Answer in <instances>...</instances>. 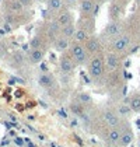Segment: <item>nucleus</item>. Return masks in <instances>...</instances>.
Instances as JSON below:
<instances>
[{
    "label": "nucleus",
    "mask_w": 140,
    "mask_h": 147,
    "mask_svg": "<svg viewBox=\"0 0 140 147\" xmlns=\"http://www.w3.org/2000/svg\"><path fill=\"white\" fill-rule=\"evenodd\" d=\"M119 130H120V137H119V143L118 147H128L133 143L135 140V135L132 130V126L123 119L122 123L119 125Z\"/></svg>",
    "instance_id": "obj_6"
},
{
    "label": "nucleus",
    "mask_w": 140,
    "mask_h": 147,
    "mask_svg": "<svg viewBox=\"0 0 140 147\" xmlns=\"http://www.w3.org/2000/svg\"><path fill=\"white\" fill-rule=\"evenodd\" d=\"M77 27V25H76ZM88 36L90 34L87 32V31H84L83 28H76V32H74V36H73V39L71 41H76V42H80V44H84L87 39H88Z\"/></svg>",
    "instance_id": "obj_23"
},
{
    "label": "nucleus",
    "mask_w": 140,
    "mask_h": 147,
    "mask_svg": "<svg viewBox=\"0 0 140 147\" xmlns=\"http://www.w3.org/2000/svg\"><path fill=\"white\" fill-rule=\"evenodd\" d=\"M70 44H71V39L65 38V36H62V35H59L58 38L52 42L53 49H55V51H58L59 53L67 52V51H69V48H70Z\"/></svg>",
    "instance_id": "obj_16"
},
{
    "label": "nucleus",
    "mask_w": 140,
    "mask_h": 147,
    "mask_svg": "<svg viewBox=\"0 0 140 147\" xmlns=\"http://www.w3.org/2000/svg\"><path fill=\"white\" fill-rule=\"evenodd\" d=\"M70 53V56L73 57V60L76 62L77 66H85L88 63V53L84 48V44H80V42H76V41H71L70 44V48L67 51Z\"/></svg>",
    "instance_id": "obj_4"
},
{
    "label": "nucleus",
    "mask_w": 140,
    "mask_h": 147,
    "mask_svg": "<svg viewBox=\"0 0 140 147\" xmlns=\"http://www.w3.org/2000/svg\"><path fill=\"white\" fill-rule=\"evenodd\" d=\"M20 1L23 3V4L25 6V7H30V6H31V4L34 3V0H20Z\"/></svg>",
    "instance_id": "obj_30"
},
{
    "label": "nucleus",
    "mask_w": 140,
    "mask_h": 147,
    "mask_svg": "<svg viewBox=\"0 0 140 147\" xmlns=\"http://www.w3.org/2000/svg\"><path fill=\"white\" fill-rule=\"evenodd\" d=\"M84 48L88 53V56H95L98 53H102L104 52V44L101 41V36L97 34H93L88 36V39L84 42Z\"/></svg>",
    "instance_id": "obj_5"
},
{
    "label": "nucleus",
    "mask_w": 140,
    "mask_h": 147,
    "mask_svg": "<svg viewBox=\"0 0 140 147\" xmlns=\"http://www.w3.org/2000/svg\"><path fill=\"white\" fill-rule=\"evenodd\" d=\"M55 18L58 20V23L63 27V25H67V24H71V23H76L74 21V16H73V13L70 9L67 7H65L63 10H60V11L55 16Z\"/></svg>",
    "instance_id": "obj_14"
},
{
    "label": "nucleus",
    "mask_w": 140,
    "mask_h": 147,
    "mask_svg": "<svg viewBox=\"0 0 140 147\" xmlns=\"http://www.w3.org/2000/svg\"><path fill=\"white\" fill-rule=\"evenodd\" d=\"M65 7H66L65 0H46V9L50 10L55 16H56L60 10H63Z\"/></svg>",
    "instance_id": "obj_20"
},
{
    "label": "nucleus",
    "mask_w": 140,
    "mask_h": 147,
    "mask_svg": "<svg viewBox=\"0 0 140 147\" xmlns=\"http://www.w3.org/2000/svg\"><path fill=\"white\" fill-rule=\"evenodd\" d=\"M45 57V49H30L28 52V62L31 65H39Z\"/></svg>",
    "instance_id": "obj_18"
},
{
    "label": "nucleus",
    "mask_w": 140,
    "mask_h": 147,
    "mask_svg": "<svg viewBox=\"0 0 140 147\" xmlns=\"http://www.w3.org/2000/svg\"><path fill=\"white\" fill-rule=\"evenodd\" d=\"M119 137H120L119 127H108L106 126V130L104 132V139L109 146H118Z\"/></svg>",
    "instance_id": "obj_12"
},
{
    "label": "nucleus",
    "mask_w": 140,
    "mask_h": 147,
    "mask_svg": "<svg viewBox=\"0 0 140 147\" xmlns=\"http://www.w3.org/2000/svg\"><path fill=\"white\" fill-rule=\"evenodd\" d=\"M128 105L133 113H140V91H135L129 97Z\"/></svg>",
    "instance_id": "obj_19"
},
{
    "label": "nucleus",
    "mask_w": 140,
    "mask_h": 147,
    "mask_svg": "<svg viewBox=\"0 0 140 147\" xmlns=\"http://www.w3.org/2000/svg\"><path fill=\"white\" fill-rule=\"evenodd\" d=\"M104 57H105V67H106V71H114V70H118V69L122 66L123 55H119V53L112 52V51H105Z\"/></svg>",
    "instance_id": "obj_8"
},
{
    "label": "nucleus",
    "mask_w": 140,
    "mask_h": 147,
    "mask_svg": "<svg viewBox=\"0 0 140 147\" xmlns=\"http://www.w3.org/2000/svg\"><path fill=\"white\" fill-rule=\"evenodd\" d=\"M76 101L80 102L84 107H87V105H91L93 104V97L88 92H79L77 97H76Z\"/></svg>",
    "instance_id": "obj_24"
},
{
    "label": "nucleus",
    "mask_w": 140,
    "mask_h": 147,
    "mask_svg": "<svg viewBox=\"0 0 140 147\" xmlns=\"http://www.w3.org/2000/svg\"><path fill=\"white\" fill-rule=\"evenodd\" d=\"M3 6H4L6 13H14V14H20L25 9V6L20 0H4L3 1Z\"/></svg>",
    "instance_id": "obj_15"
},
{
    "label": "nucleus",
    "mask_w": 140,
    "mask_h": 147,
    "mask_svg": "<svg viewBox=\"0 0 140 147\" xmlns=\"http://www.w3.org/2000/svg\"><path fill=\"white\" fill-rule=\"evenodd\" d=\"M100 4H97L95 0H79V10H80V17H90V16H97Z\"/></svg>",
    "instance_id": "obj_10"
},
{
    "label": "nucleus",
    "mask_w": 140,
    "mask_h": 147,
    "mask_svg": "<svg viewBox=\"0 0 140 147\" xmlns=\"http://www.w3.org/2000/svg\"><path fill=\"white\" fill-rule=\"evenodd\" d=\"M135 1H136V4H137V6L140 7V0H135Z\"/></svg>",
    "instance_id": "obj_32"
},
{
    "label": "nucleus",
    "mask_w": 140,
    "mask_h": 147,
    "mask_svg": "<svg viewBox=\"0 0 140 147\" xmlns=\"http://www.w3.org/2000/svg\"><path fill=\"white\" fill-rule=\"evenodd\" d=\"M76 23L67 24V25H63L62 30H60V35L65 36V38H69V39H73L74 36V32H76Z\"/></svg>",
    "instance_id": "obj_22"
},
{
    "label": "nucleus",
    "mask_w": 140,
    "mask_h": 147,
    "mask_svg": "<svg viewBox=\"0 0 140 147\" xmlns=\"http://www.w3.org/2000/svg\"><path fill=\"white\" fill-rule=\"evenodd\" d=\"M101 119L108 127H119V125L122 123L123 118H120V115L116 112V109L114 108H106L101 112Z\"/></svg>",
    "instance_id": "obj_7"
},
{
    "label": "nucleus",
    "mask_w": 140,
    "mask_h": 147,
    "mask_svg": "<svg viewBox=\"0 0 140 147\" xmlns=\"http://www.w3.org/2000/svg\"><path fill=\"white\" fill-rule=\"evenodd\" d=\"M79 28H83L84 31H87L90 35L95 34V27H97V21H95V16H90V17H79V21L76 23Z\"/></svg>",
    "instance_id": "obj_11"
},
{
    "label": "nucleus",
    "mask_w": 140,
    "mask_h": 147,
    "mask_svg": "<svg viewBox=\"0 0 140 147\" xmlns=\"http://www.w3.org/2000/svg\"><path fill=\"white\" fill-rule=\"evenodd\" d=\"M128 27H129V23L125 21L123 18H120V20H109V23L105 25L102 34L100 35L102 44H104V45H108L112 39H115L118 35L122 34Z\"/></svg>",
    "instance_id": "obj_3"
},
{
    "label": "nucleus",
    "mask_w": 140,
    "mask_h": 147,
    "mask_svg": "<svg viewBox=\"0 0 140 147\" xmlns=\"http://www.w3.org/2000/svg\"><path fill=\"white\" fill-rule=\"evenodd\" d=\"M123 11H125V9L118 3L116 0H109V7H108L109 20H120Z\"/></svg>",
    "instance_id": "obj_13"
},
{
    "label": "nucleus",
    "mask_w": 140,
    "mask_h": 147,
    "mask_svg": "<svg viewBox=\"0 0 140 147\" xmlns=\"http://www.w3.org/2000/svg\"><path fill=\"white\" fill-rule=\"evenodd\" d=\"M139 147H140V142H139Z\"/></svg>",
    "instance_id": "obj_33"
},
{
    "label": "nucleus",
    "mask_w": 140,
    "mask_h": 147,
    "mask_svg": "<svg viewBox=\"0 0 140 147\" xmlns=\"http://www.w3.org/2000/svg\"><path fill=\"white\" fill-rule=\"evenodd\" d=\"M115 109H116V112L120 115V118H128L130 113H133V112H132V109L129 108V105H125V104L118 105Z\"/></svg>",
    "instance_id": "obj_26"
},
{
    "label": "nucleus",
    "mask_w": 140,
    "mask_h": 147,
    "mask_svg": "<svg viewBox=\"0 0 140 147\" xmlns=\"http://www.w3.org/2000/svg\"><path fill=\"white\" fill-rule=\"evenodd\" d=\"M46 36H41V35H34L31 39H30V48L31 49H44L45 42H46Z\"/></svg>",
    "instance_id": "obj_21"
},
{
    "label": "nucleus",
    "mask_w": 140,
    "mask_h": 147,
    "mask_svg": "<svg viewBox=\"0 0 140 147\" xmlns=\"http://www.w3.org/2000/svg\"><path fill=\"white\" fill-rule=\"evenodd\" d=\"M135 31H133V28L130 27V24H129V27L122 32L120 35H118L115 39H112L108 45H106V51H112V52H116L119 55H126V52L129 51V48L132 46L133 44V41H135Z\"/></svg>",
    "instance_id": "obj_1"
},
{
    "label": "nucleus",
    "mask_w": 140,
    "mask_h": 147,
    "mask_svg": "<svg viewBox=\"0 0 140 147\" xmlns=\"http://www.w3.org/2000/svg\"><path fill=\"white\" fill-rule=\"evenodd\" d=\"M70 111L74 113V115H79V116H84V112H85V107L81 105L80 102L74 101L70 104Z\"/></svg>",
    "instance_id": "obj_25"
},
{
    "label": "nucleus",
    "mask_w": 140,
    "mask_h": 147,
    "mask_svg": "<svg viewBox=\"0 0 140 147\" xmlns=\"http://www.w3.org/2000/svg\"><path fill=\"white\" fill-rule=\"evenodd\" d=\"M130 27L133 28L135 34H136V35H139V36H140V18L137 20V23H136V25H132V24H130Z\"/></svg>",
    "instance_id": "obj_28"
},
{
    "label": "nucleus",
    "mask_w": 140,
    "mask_h": 147,
    "mask_svg": "<svg viewBox=\"0 0 140 147\" xmlns=\"http://www.w3.org/2000/svg\"><path fill=\"white\" fill-rule=\"evenodd\" d=\"M77 67L76 62L73 60V57L70 56L69 52H63L60 53L59 57V70L62 74H71Z\"/></svg>",
    "instance_id": "obj_9"
},
{
    "label": "nucleus",
    "mask_w": 140,
    "mask_h": 147,
    "mask_svg": "<svg viewBox=\"0 0 140 147\" xmlns=\"http://www.w3.org/2000/svg\"><path fill=\"white\" fill-rule=\"evenodd\" d=\"M104 52L98 53L95 56H91L88 59V63H87V73L94 83H104L105 77H106Z\"/></svg>",
    "instance_id": "obj_2"
},
{
    "label": "nucleus",
    "mask_w": 140,
    "mask_h": 147,
    "mask_svg": "<svg viewBox=\"0 0 140 147\" xmlns=\"http://www.w3.org/2000/svg\"><path fill=\"white\" fill-rule=\"evenodd\" d=\"M38 84H39V87H42V88H45V90H50V88L55 87L56 81H55V77H53L52 74L42 73V74H39V77H38Z\"/></svg>",
    "instance_id": "obj_17"
},
{
    "label": "nucleus",
    "mask_w": 140,
    "mask_h": 147,
    "mask_svg": "<svg viewBox=\"0 0 140 147\" xmlns=\"http://www.w3.org/2000/svg\"><path fill=\"white\" fill-rule=\"evenodd\" d=\"M116 1L122 6V7H123V9H126V7H128V4L132 1V0H116Z\"/></svg>",
    "instance_id": "obj_29"
},
{
    "label": "nucleus",
    "mask_w": 140,
    "mask_h": 147,
    "mask_svg": "<svg viewBox=\"0 0 140 147\" xmlns=\"http://www.w3.org/2000/svg\"><path fill=\"white\" fill-rule=\"evenodd\" d=\"M11 60L15 63V65H23L24 60H25V56H24L20 51H15V52L11 55Z\"/></svg>",
    "instance_id": "obj_27"
},
{
    "label": "nucleus",
    "mask_w": 140,
    "mask_h": 147,
    "mask_svg": "<svg viewBox=\"0 0 140 147\" xmlns=\"http://www.w3.org/2000/svg\"><path fill=\"white\" fill-rule=\"evenodd\" d=\"M97 1V4H100V6H102V4H105V3H108L109 0H95Z\"/></svg>",
    "instance_id": "obj_31"
}]
</instances>
